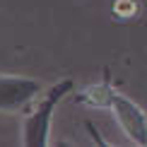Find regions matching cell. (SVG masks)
<instances>
[{"mask_svg": "<svg viewBox=\"0 0 147 147\" xmlns=\"http://www.w3.org/2000/svg\"><path fill=\"white\" fill-rule=\"evenodd\" d=\"M113 12L121 20H130L138 15V0H116L113 3Z\"/></svg>", "mask_w": 147, "mask_h": 147, "instance_id": "cell-5", "label": "cell"}, {"mask_svg": "<svg viewBox=\"0 0 147 147\" xmlns=\"http://www.w3.org/2000/svg\"><path fill=\"white\" fill-rule=\"evenodd\" d=\"M44 84L27 75H0V113H22L41 96Z\"/></svg>", "mask_w": 147, "mask_h": 147, "instance_id": "cell-2", "label": "cell"}, {"mask_svg": "<svg viewBox=\"0 0 147 147\" xmlns=\"http://www.w3.org/2000/svg\"><path fill=\"white\" fill-rule=\"evenodd\" d=\"M116 94H118V92L111 87V82H109V80H101V82L82 87L75 94V101L82 104V106H89V109H111Z\"/></svg>", "mask_w": 147, "mask_h": 147, "instance_id": "cell-4", "label": "cell"}, {"mask_svg": "<svg viewBox=\"0 0 147 147\" xmlns=\"http://www.w3.org/2000/svg\"><path fill=\"white\" fill-rule=\"evenodd\" d=\"M111 111H113V118L118 123V128L123 130V135L133 145L147 147V113H145V109L140 104H135L130 96L116 94Z\"/></svg>", "mask_w": 147, "mask_h": 147, "instance_id": "cell-3", "label": "cell"}, {"mask_svg": "<svg viewBox=\"0 0 147 147\" xmlns=\"http://www.w3.org/2000/svg\"><path fill=\"white\" fill-rule=\"evenodd\" d=\"M72 80H60L46 92L44 99H36L22 123V145L24 147H48L51 145V118L58 104L72 92Z\"/></svg>", "mask_w": 147, "mask_h": 147, "instance_id": "cell-1", "label": "cell"}]
</instances>
